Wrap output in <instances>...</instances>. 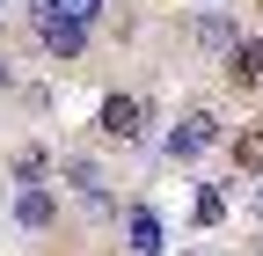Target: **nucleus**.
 <instances>
[{
    "mask_svg": "<svg viewBox=\"0 0 263 256\" xmlns=\"http://www.w3.org/2000/svg\"><path fill=\"white\" fill-rule=\"evenodd\" d=\"M8 81H15V66H8V59H0V95H8Z\"/></svg>",
    "mask_w": 263,
    "mask_h": 256,
    "instance_id": "obj_13",
    "label": "nucleus"
},
{
    "mask_svg": "<svg viewBox=\"0 0 263 256\" xmlns=\"http://www.w3.org/2000/svg\"><path fill=\"white\" fill-rule=\"evenodd\" d=\"M8 169H15V183H51L59 161H51L44 147H15V161H8Z\"/></svg>",
    "mask_w": 263,
    "mask_h": 256,
    "instance_id": "obj_9",
    "label": "nucleus"
},
{
    "mask_svg": "<svg viewBox=\"0 0 263 256\" xmlns=\"http://www.w3.org/2000/svg\"><path fill=\"white\" fill-rule=\"evenodd\" d=\"M124 249L132 256H161V212L154 205H132L124 212Z\"/></svg>",
    "mask_w": 263,
    "mask_h": 256,
    "instance_id": "obj_7",
    "label": "nucleus"
},
{
    "mask_svg": "<svg viewBox=\"0 0 263 256\" xmlns=\"http://www.w3.org/2000/svg\"><path fill=\"white\" fill-rule=\"evenodd\" d=\"M219 220H227V190L205 183V190H197V227H219Z\"/></svg>",
    "mask_w": 263,
    "mask_h": 256,
    "instance_id": "obj_11",
    "label": "nucleus"
},
{
    "mask_svg": "<svg viewBox=\"0 0 263 256\" xmlns=\"http://www.w3.org/2000/svg\"><path fill=\"white\" fill-rule=\"evenodd\" d=\"M44 8H59V15H73V22H88V29H95V15H103V0H44Z\"/></svg>",
    "mask_w": 263,
    "mask_h": 256,
    "instance_id": "obj_12",
    "label": "nucleus"
},
{
    "mask_svg": "<svg viewBox=\"0 0 263 256\" xmlns=\"http://www.w3.org/2000/svg\"><path fill=\"white\" fill-rule=\"evenodd\" d=\"M190 37H197V51H205V59H227V51H234V37H241V29H234V8H197Z\"/></svg>",
    "mask_w": 263,
    "mask_h": 256,
    "instance_id": "obj_5",
    "label": "nucleus"
},
{
    "mask_svg": "<svg viewBox=\"0 0 263 256\" xmlns=\"http://www.w3.org/2000/svg\"><path fill=\"white\" fill-rule=\"evenodd\" d=\"M66 190H81V198L95 205V198H110V190H103V161H88V154H59V169H51Z\"/></svg>",
    "mask_w": 263,
    "mask_h": 256,
    "instance_id": "obj_6",
    "label": "nucleus"
},
{
    "mask_svg": "<svg viewBox=\"0 0 263 256\" xmlns=\"http://www.w3.org/2000/svg\"><path fill=\"white\" fill-rule=\"evenodd\" d=\"M95 132L117 139V147H139V139H146V95H103V110H95Z\"/></svg>",
    "mask_w": 263,
    "mask_h": 256,
    "instance_id": "obj_2",
    "label": "nucleus"
},
{
    "mask_svg": "<svg viewBox=\"0 0 263 256\" xmlns=\"http://www.w3.org/2000/svg\"><path fill=\"white\" fill-rule=\"evenodd\" d=\"M15 227L22 234H51L59 227V190L51 183H15Z\"/></svg>",
    "mask_w": 263,
    "mask_h": 256,
    "instance_id": "obj_4",
    "label": "nucleus"
},
{
    "mask_svg": "<svg viewBox=\"0 0 263 256\" xmlns=\"http://www.w3.org/2000/svg\"><path fill=\"white\" fill-rule=\"evenodd\" d=\"M227 81H234V88H263V37H234V51H227Z\"/></svg>",
    "mask_w": 263,
    "mask_h": 256,
    "instance_id": "obj_8",
    "label": "nucleus"
},
{
    "mask_svg": "<svg viewBox=\"0 0 263 256\" xmlns=\"http://www.w3.org/2000/svg\"><path fill=\"white\" fill-rule=\"evenodd\" d=\"M29 29H37V44L59 59V66H73V59L88 51V22H73V15L44 8V0H29Z\"/></svg>",
    "mask_w": 263,
    "mask_h": 256,
    "instance_id": "obj_1",
    "label": "nucleus"
},
{
    "mask_svg": "<svg viewBox=\"0 0 263 256\" xmlns=\"http://www.w3.org/2000/svg\"><path fill=\"white\" fill-rule=\"evenodd\" d=\"M234 169H249V176H263V124H249V132L234 139Z\"/></svg>",
    "mask_w": 263,
    "mask_h": 256,
    "instance_id": "obj_10",
    "label": "nucleus"
},
{
    "mask_svg": "<svg viewBox=\"0 0 263 256\" xmlns=\"http://www.w3.org/2000/svg\"><path fill=\"white\" fill-rule=\"evenodd\" d=\"M212 147H219V117L212 110H183L161 154H168V161H197V154H212Z\"/></svg>",
    "mask_w": 263,
    "mask_h": 256,
    "instance_id": "obj_3",
    "label": "nucleus"
},
{
    "mask_svg": "<svg viewBox=\"0 0 263 256\" xmlns=\"http://www.w3.org/2000/svg\"><path fill=\"white\" fill-rule=\"evenodd\" d=\"M256 212H263V176H256Z\"/></svg>",
    "mask_w": 263,
    "mask_h": 256,
    "instance_id": "obj_14",
    "label": "nucleus"
}]
</instances>
